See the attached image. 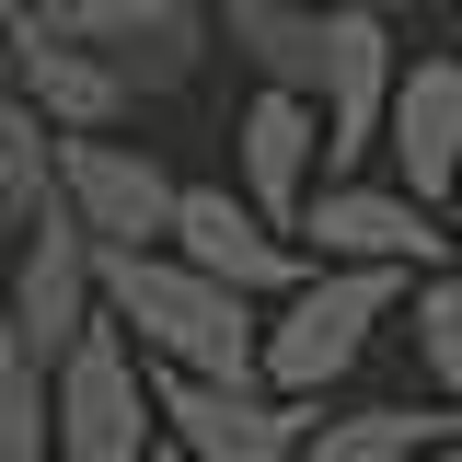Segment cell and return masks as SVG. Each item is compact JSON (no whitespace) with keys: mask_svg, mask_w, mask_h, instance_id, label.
Here are the masks:
<instances>
[{"mask_svg":"<svg viewBox=\"0 0 462 462\" xmlns=\"http://www.w3.org/2000/svg\"><path fill=\"white\" fill-rule=\"evenodd\" d=\"M93 300H105V324L151 370H185V382H231V393H266L254 382V300L220 278H197L185 254H93Z\"/></svg>","mask_w":462,"mask_h":462,"instance_id":"6da1fadb","label":"cell"},{"mask_svg":"<svg viewBox=\"0 0 462 462\" xmlns=\"http://www.w3.org/2000/svg\"><path fill=\"white\" fill-rule=\"evenodd\" d=\"M416 278L393 266H300V289H278V324H254V382L289 404H324V382L358 370V346L393 324V300Z\"/></svg>","mask_w":462,"mask_h":462,"instance_id":"7a4b0ae2","label":"cell"},{"mask_svg":"<svg viewBox=\"0 0 462 462\" xmlns=\"http://www.w3.org/2000/svg\"><path fill=\"white\" fill-rule=\"evenodd\" d=\"M47 451L58 462H151V451H162L151 358L116 336V324H81L69 358L47 370Z\"/></svg>","mask_w":462,"mask_h":462,"instance_id":"3957f363","label":"cell"},{"mask_svg":"<svg viewBox=\"0 0 462 462\" xmlns=\"http://www.w3.org/2000/svg\"><path fill=\"white\" fill-rule=\"evenodd\" d=\"M0 324H12V346H23L35 370H58L81 324H105V300H93V231L58 208V185H47V208H23V231H12Z\"/></svg>","mask_w":462,"mask_h":462,"instance_id":"277c9868","label":"cell"},{"mask_svg":"<svg viewBox=\"0 0 462 462\" xmlns=\"http://www.w3.org/2000/svg\"><path fill=\"white\" fill-rule=\"evenodd\" d=\"M47 185H58V208L93 231V254H151L173 231V185L185 173H162L139 139H58Z\"/></svg>","mask_w":462,"mask_h":462,"instance_id":"5b68a950","label":"cell"},{"mask_svg":"<svg viewBox=\"0 0 462 462\" xmlns=\"http://www.w3.org/2000/svg\"><path fill=\"white\" fill-rule=\"evenodd\" d=\"M289 243H312L324 266H393V278H439V254H451V231L428 220L404 185H346V173L300 197Z\"/></svg>","mask_w":462,"mask_h":462,"instance_id":"8992f818","label":"cell"},{"mask_svg":"<svg viewBox=\"0 0 462 462\" xmlns=\"http://www.w3.org/2000/svg\"><path fill=\"white\" fill-rule=\"evenodd\" d=\"M151 416L173 428L185 462H289L300 428L324 404H289V393H231V382H185V370H151Z\"/></svg>","mask_w":462,"mask_h":462,"instance_id":"52a82bcc","label":"cell"},{"mask_svg":"<svg viewBox=\"0 0 462 462\" xmlns=\"http://www.w3.org/2000/svg\"><path fill=\"white\" fill-rule=\"evenodd\" d=\"M0 81L47 116V139H116L127 105H139L105 58L81 47V35H58V23H0Z\"/></svg>","mask_w":462,"mask_h":462,"instance_id":"ba28073f","label":"cell"},{"mask_svg":"<svg viewBox=\"0 0 462 462\" xmlns=\"http://www.w3.org/2000/svg\"><path fill=\"white\" fill-rule=\"evenodd\" d=\"M58 35H81L127 93H185L208 58V0H69Z\"/></svg>","mask_w":462,"mask_h":462,"instance_id":"9c48e42d","label":"cell"},{"mask_svg":"<svg viewBox=\"0 0 462 462\" xmlns=\"http://www.w3.org/2000/svg\"><path fill=\"white\" fill-rule=\"evenodd\" d=\"M162 254H185L197 278H220L243 289V300H278V289H300V243L289 231H266L231 185H173V231H162Z\"/></svg>","mask_w":462,"mask_h":462,"instance_id":"30bf717a","label":"cell"},{"mask_svg":"<svg viewBox=\"0 0 462 462\" xmlns=\"http://www.w3.org/2000/svg\"><path fill=\"white\" fill-rule=\"evenodd\" d=\"M324 12V0H312ZM393 23H370V12H324V81H312V116H324V162H358V151H382V116H393Z\"/></svg>","mask_w":462,"mask_h":462,"instance_id":"8fae6325","label":"cell"},{"mask_svg":"<svg viewBox=\"0 0 462 462\" xmlns=\"http://www.w3.org/2000/svg\"><path fill=\"white\" fill-rule=\"evenodd\" d=\"M312 162H324V116L300 105V93H254V105L231 116V173H243L231 197H243L266 231H300Z\"/></svg>","mask_w":462,"mask_h":462,"instance_id":"7c38bea8","label":"cell"},{"mask_svg":"<svg viewBox=\"0 0 462 462\" xmlns=\"http://www.w3.org/2000/svg\"><path fill=\"white\" fill-rule=\"evenodd\" d=\"M382 151H393V185L416 208H451V185H462V58H416L393 81Z\"/></svg>","mask_w":462,"mask_h":462,"instance_id":"4fadbf2b","label":"cell"},{"mask_svg":"<svg viewBox=\"0 0 462 462\" xmlns=\"http://www.w3.org/2000/svg\"><path fill=\"white\" fill-rule=\"evenodd\" d=\"M208 35H220L266 93H300V105H312V81H324V12H312V0H208Z\"/></svg>","mask_w":462,"mask_h":462,"instance_id":"5bb4252c","label":"cell"},{"mask_svg":"<svg viewBox=\"0 0 462 462\" xmlns=\"http://www.w3.org/2000/svg\"><path fill=\"white\" fill-rule=\"evenodd\" d=\"M439 439H451V416H428V404H358V416H312L289 462H416Z\"/></svg>","mask_w":462,"mask_h":462,"instance_id":"9a60e30c","label":"cell"},{"mask_svg":"<svg viewBox=\"0 0 462 462\" xmlns=\"http://www.w3.org/2000/svg\"><path fill=\"white\" fill-rule=\"evenodd\" d=\"M47 151H58L47 116L0 81V208H12V220H23V208H47Z\"/></svg>","mask_w":462,"mask_h":462,"instance_id":"2e32d148","label":"cell"},{"mask_svg":"<svg viewBox=\"0 0 462 462\" xmlns=\"http://www.w3.org/2000/svg\"><path fill=\"white\" fill-rule=\"evenodd\" d=\"M0 462H58L47 451V370L12 346V324H0Z\"/></svg>","mask_w":462,"mask_h":462,"instance_id":"e0dca14e","label":"cell"},{"mask_svg":"<svg viewBox=\"0 0 462 462\" xmlns=\"http://www.w3.org/2000/svg\"><path fill=\"white\" fill-rule=\"evenodd\" d=\"M416 370L462 404V278H416Z\"/></svg>","mask_w":462,"mask_h":462,"instance_id":"ac0fdd59","label":"cell"},{"mask_svg":"<svg viewBox=\"0 0 462 462\" xmlns=\"http://www.w3.org/2000/svg\"><path fill=\"white\" fill-rule=\"evenodd\" d=\"M69 0H0V23H58Z\"/></svg>","mask_w":462,"mask_h":462,"instance_id":"d6986e66","label":"cell"},{"mask_svg":"<svg viewBox=\"0 0 462 462\" xmlns=\"http://www.w3.org/2000/svg\"><path fill=\"white\" fill-rule=\"evenodd\" d=\"M324 12H370V23H393V12H416V0H324Z\"/></svg>","mask_w":462,"mask_h":462,"instance_id":"ffe728a7","label":"cell"},{"mask_svg":"<svg viewBox=\"0 0 462 462\" xmlns=\"http://www.w3.org/2000/svg\"><path fill=\"white\" fill-rule=\"evenodd\" d=\"M12 231H23V220H12V208H0V278H12Z\"/></svg>","mask_w":462,"mask_h":462,"instance_id":"44dd1931","label":"cell"},{"mask_svg":"<svg viewBox=\"0 0 462 462\" xmlns=\"http://www.w3.org/2000/svg\"><path fill=\"white\" fill-rule=\"evenodd\" d=\"M416 462H462V428H451V439H439V451H416Z\"/></svg>","mask_w":462,"mask_h":462,"instance_id":"7402d4cb","label":"cell"},{"mask_svg":"<svg viewBox=\"0 0 462 462\" xmlns=\"http://www.w3.org/2000/svg\"><path fill=\"white\" fill-rule=\"evenodd\" d=\"M439 231H451V254H462V185H451V220H439Z\"/></svg>","mask_w":462,"mask_h":462,"instance_id":"603a6c76","label":"cell"},{"mask_svg":"<svg viewBox=\"0 0 462 462\" xmlns=\"http://www.w3.org/2000/svg\"><path fill=\"white\" fill-rule=\"evenodd\" d=\"M151 462H185V451H173V439H162V451H151Z\"/></svg>","mask_w":462,"mask_h":462,"instance_id":"cb8c5ba5","label":"cell"}]
</instances>
